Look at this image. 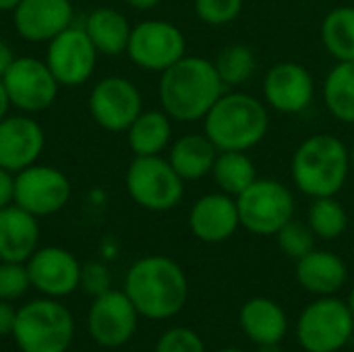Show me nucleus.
<instances>
[{
  "mask_svg": "<svg viewBox=\"0 0 354 352\" xmlns=\"http://www.w3.org/2000/svg\"><path fill=\"white\" fill-rule=\"evenodd\" d=\"M263 102L280 114H301L315 98V79L307 66L284 60L268 68L263 77Z\"/></svg>",
  "mask_w": 354,
  "mask_h": 352,
  "instance_id": "nucleus-14",
  "label": "nucleus"
},
{
  "mask_svg": "<svg viewBox=\"0 0 354 352\" xmlns=\"http://www.w3.org/2000/svg\"><path fill=\"white\" fill-rule=\"evenodd\" d=\"M172 118L164 110L141 112L127 129L129 147L135 156H160L172 139Z\"/></svg>",
  "mask_w": 354,
  "mask_h": 352,
  "instance_id": "nucleus-25",
  "label": "nucleus"
},
{
  "mask_svg": "<svg viewBox=\"0 0 354 352\" xmlns=\"http://www.w3.org/2000/svg\"><path fill=\"white\" fill-rule=\"evenodd\" d=\"M131 199L149 212H168L185 195V180L162 156H135L127 170Z\"/></svg>",
  "mask_w": 354,
  "mask_h": 352,
  "instance_id": "nucleus-8",
  "label": "nucleus"
},
{
  "mask_svg": "<svg viewBox=\"0 0 354 352\" xmlns=\"http://www.w3.org/2000/svg\"><path fill=\"white\" fill-rule=\"evenodd\" d=\"M31 288V278L27 263L0 261V299L2 301H19Z\"/></svg>",
  "mask_w": 354,
  "mask_h": 352,
  "instance_id": "nucleus-33",
  "label": "nucleus"
},
{
  "mask_svg": "<svg viewBox=\"0 0 354 352\" xmlns=\"http://www.w3.org/2000/svg\"><path fill=\"white\" fill-rule=\"evenodd\" d=\"M351 170V147L332 133H315L303 139L290 162L295 187L311 199L338 195Z\"/></svg>",
  "mask_w": 354,
  "mask_h": 352,
  "instance_id": "nucleus-3",
  "label": "nucleus"
},
{
  "mask_svg": "<svg viewBox=\"0 0 354 352\" xmlns=\"http://www.w3.org/2000/svg\"><path fill=\"white\" fill-rule=\"evenodd\" d=\"M27 270L31 286L50 299L73 295L81 282V263L73 253L60 247L37 249L27 259Z\"/></svg>",
  "mask_w": 354,
  "mask_h": 352,
  "instance_id": "nucleus-16",
  "label": "nucleus"
},
{
  "mask_svg": "<svg viewBox=\"0 0 354 352\" xmlns=\"http://www.w3.org/2000/svg\"><path fill=\"white\" fill-rule=\"evenodd\" d=\"M122 290L141 317L164 322L178 315L187 305L189 280L174 259L149 255L129 268Z\"/></svg>",
  "mask_w": 354,
  "mask_h": 352,
  "instance_id": "nucleus-1",
  "label": "nucleus"
},
{
  "mask_svg": "<svg viewBox=\"0 0 354 352\" xmlns=\"http://www.w3.org/2000/svg\"><path fill=\"white\" fill-rule=\"evenodd\" d=\"M274 237L278 241L280 251L286 257H290V259L305 257L309 251L315 249V241H317V237L313 234L311 226L307 222H299L295 218L290 222H286Z\"/></svg>",
  "mask_w": 354,
  "mask_h": 352,
  "instance_id": "nucleus-31",
  "label": "nucleus"
},
{
  "mask_svg": "<svg viewBox=\"0 0 354 352\" xmlns=\"http://www.w3.org/2000/svg\"><path fill=\"white\" fill-rule=\"evenodd\" d=\"M41 127L27 116H4L0 120V166L10 172L35 164L44 149Z\"/></svg>",
  "mask_w": 354,
  "mask_h": 352,
  "instance_id": "nucleus-18",
  "label": "nucleus"
},
{
  "mask_svg": "<svg viewBox=\"0 0 354 352\" xmlns=\"http://www.w3.org/2000/svg\"><path fill=\"white\" fill-rule=\"evenodd\" d=\"M322 44L336 62H354V6H336L322 21Z\"/></svg>",
  "mask_w": 354,
  "mask_h": 352,
  "instance_id": "nucleus-27",
  "label": "nucleus"
},
{
  "mask_svg": "<svg viewBox=\"0 0 354 352\" xmlns=\"http://www.w3.org/2000/svg\"><path fill=\"white\" fill-rule=\"evenodd\" d=\"M328 112L342 124H354V62H336L324 81Z\"/></svg>",
  "mask_w": 354,
  "mask_h": 352,
  "instance_id": "nucleus-26",
  "label": "nucleus"
},
{
  "mask_svg": "<svg viewBox=\"0 0 354 352\" xmlns=\"http://www.w3.org/2000/svg\"><path fill=\"white\" fill-rule=\"evenodd\" d=\"M85 31L100 54L118 56L127 52L133 27L122 12L114 8H97L87 17Z\"/></svg>",
  "mask_w": 354,
  "mask_h": 352,
  "instance_id": "nucleus-24",
  "label": "nucleus"
},
{
  "mask_svg": "<svg viewBox=\"0 0 354 352\" xmlns=\"http://www.w3.org/2000/svg\"><path fill=\"white\" fill-rule=\"evenodd\" d=\"M89 112L102 129L120 133L143 112V100L133 81L124 77H106L91 89Z\"/></svg>",
  "mask_w": 354,
  "mask_h": 352,
  "instance_id": "nucleus-13",
  "label": "nucleus"
},
{
  "mask_svg": "<svg viewBox=\"0 0 354 352\" xmlns=\"http://www.w3.org/2000/svg\"><path fill=\"white\" fill-rule=\"evenodd\" d=\"M79 286L89 295V297H100L110 290V272L104 263L91 261L81 266V282Z\"/></svg>",
  "mask_w": 354,
  "mask_h": 352,
  "instance_id": "nucleus-35",
  "label": "nucleus"
},
{
  "mask_svg": "<svg viewBox=\"0 0 354 352\" xmlns=\"http://www.w3.org/2000/svg\"><path fill=\"white\" fill-rule=\"evenodd\" d=\"M68 197L71 183L58 168L31 164L15 174V203L35 218L56 214Z\"/></svg>",
  "mask_w": 354,
  "mask_h": 352,
  "instance_id": "nucleus-12",
  "label": "nucleus"
},
{
  "mask_svg": "<svg viewBox=\"0 0 354 352\" xmlns=\"http://www.w3.org/2000/svg\"><path fill=\"white\" fill-rule=\"evenodd\" d=\"M257 352H282V351H280V344H263V346H257Z\"/></svg>",
  "mask_w": 354,
  "mask_h": 352,
  "instance_id": "nucleus-42",
  "label": "nucleus"
},
{
  "mask_svg": "<svg viewBox=\"0 0 354 352\" xmlns=\"http://www.w3.org/2000/svg\"><path fill=\"white\" fill-rule=\"evenodd\" d=\"M97 54L85 29L68 27L50 39L46 62L60 85L75 87L91 77Z\"/></svg>",
  "mask_w": 354,
  "mask_h": 352,
  "instance_id": "nucleus-15",
  "label": "nucleus"
},
{
  "mask_svg": "<svg viewBox=\"0 0 354 352\" xmlns=\"http://www.w3.org/2000/svg\"><path fill=\"white\" fill-rule=\"evenodd\" d=\"M8 106H10V100H8V95H6L4 83H2V79H0V120L6 116V112H8Z\"/></svg>",
  "mask_w": 354,
  "mask_h": 352,
  "instance_id": "nucleus-40",
  "label": "nucleus"
},
{
  "mask_svg": "<svg viewBox=\"0 0 354 352\" xmlns=\"http://www.w3.org/2000/svg\"><path fill=\"white\" fill-rule=\"evenodd\" d=\"M214 66L224 87H239L255 75L257 58L247 44H230L218 52V56L214 58Z\"/></svg>",
  "mask_w": 354,
  "mask_h": 352,
  "instance_id": "nucleus-29",
  "label": "nucleus"
},
{
  "mask_svg": "<svg viewBox=\"0 0 354 352\" xmlns=\"http://www.w3.org/2000/svg\"><path fill=\"white\" fill-rule=\"evenodd\" d=\"M39 226L33 214L17 203L0 210V261L27 263L37 251Z\"/></svg>",
  "mask_w": 354,
  "mask_h": 352,
  "instance_id": "nucleus-21",
  "label": "nucleus"
},
{
  "mask_svg": "<svg viewBox=\"0 0 354 352\" xmlns=\"http://www.w3.org/2000/svg\"><path fill=\"white\" fill-rule=\"evenodd\" d=\"M218 352H245V351H241V349H222V351H218Z\"/></svg>",
  "mask_w": 354,
  "mask_h": 352,
  "instance_id": "nucleus-45",
  "label": "nucleus"
},
{
  "mask_svg": "<svg viewBox=\"0 0 354 352\" xmlns=\"http://www.w3.org/2000/svg\"><path fill=\"white\" fill-rule=\"evenodd\" d=\"M218 147L205 133H189L170 145L168 162L183 180H199L212 174Z\"/></svg>",
  "mask_w": 354,
  "mask_h": 352,
  "instance_id": "nucleus-23",
  "label": "nucleus"
},
{
  "mask_svg": "<svg viewBox=\"0 0 354 352\" xmlns=\"http://www.w3.org/2000/svg\"><path fill=\"white\" fill-rule=\"evenodd\" d=\"M189 228L201 243H224L241 228L236 199L228 193H207L199 197L189 212Z\"/></svg>",
  "mask_w": 354,
  "mask_h": 352,
  "instance_id": "nucleus-17",
  "label": "nucleus"
},
{
  "mask_svg": "<svg viewBox=\"0 0 354 352\" xmlns=\"http://www.w3.org/2000/svg\"><path fill=\"white\" fill-rule=\"evenodd\" d=\"M71 23V0H21L15 6V27L29 41H50Z\"/></svg>",
  "mask_w": 354,
  "mask_h": 352,
  "instance_id": "nucleus-19",
  "label": "nucleus"
},
{
  "mask_svg": "<svg viewBox=\"0 0 354 352\" xmlns=\"http://www.w3.org/2000/svg\"><path fill=\"white\" fill-rule=\"evenodd\" d=\"M2 83L10 104L27 112L46 110L56 100L60 85L48 62L29 56L15 58L2 75Z\"/></svg>",
  "mask_w": 354,
  "mask_h": 352,
  "instance_id": "nucleus-11",
  "label": "nucleus"
},
{
  "mask_svg": "<svg viewBox=\"0 0 354 352\" xmlns=\"http://www.w3.org/2000/svg\"><path fill=\"white\" fill-rule=\"evenodd\" d=\"M153 352H205V344L189 328H170L160 336Z\"/></svg>",
  "mask_w": 354,
  "mask_h": 352,
  "instance_id": "nucleus-34",
  "label": "nucleus"
},
{
  "mask_svg": "<svg viewBox=\"0 0 354 352\" xmlns=\"http://www.w3.org/2000/svg\"><path fill=\"white\" fill-rule=\"evenodd\" d=\"M351 166H353V170H354V143H353V147H351Z\"/></svg>",
  "mask_w": 354,
  "mask_h": 352,
  "instance_id": "nucleus-44",
  "label": "nucleus"
},
{
  "mask_svg": "<svg viewBox=\"0 0 354 352\" xmlns=\"http://www.w3.org/2000/svg\"><path fill=\"white\" fill-rule=\"evenodd\" d=\"M15 203V172L0 166V210Z\"/></svg>",
  "mask_w": 354,
  "mask_h": 352,
  "instance_id": "nucleus-36",
  "label": "nucleus"
},
{
  "mask_svg": "<svg viewBox=\"0 0 354 352\" xmlns=\"http://www.w3.org/2000/svg\"><path fill=\"white\" fill-rule=\"evenodd\" d=\"M245 0H195V15L201 23L222 27L239 19Z\"/></svg>",
  "mask_w": 354,
  "mask_h": 352,
  "instance_id": "nucleus-32",
  "label": "nucleus"
},
{
  "mask_svg": "<svg viewBox=\"0 0 354 352\" xmlns=\"http://www.w3.org/2000/svg\"><path fill=\"white\" fill-rule=\"evenodd\" d=\"M346 305H348V311H351V315H353L354 319V286L353 290H351V295H348V299H346Z\"/></svg>",
  "mask_w": 354,
  "mask_h": 352,
  "instance_id": "nucleus-43",
  "label": "nucleus"
},
{
  "mask_svg": "<svg viewBox=\"0 0 354 352\" xmlns=\"http://www.w3.org/2000/svg\"><path fill=\"white\" fill-rule=\"evenodd\" d=\"M10 336L21 352H66L75 338V319L58 299H35L17 309Z\"/></svg>",
  "mask_w": 354,
  "mask_h": 352,
  "instance_id": "nucleus-5",
  "label": "nucleus"
},
{
  "mask_svg": "<svg viewBox=\"0 0 354 352\" xmlns=\"http://www.w3.org/2000/svg\"><path fill=\"white\" fill-rule=\"evenodd\" d=\"M127 54L137 66L164 73L187 54V39L174 23L151 19L133 27Z\"/></svg>",
  "mask_w": 354,
  "mask_h": 352,
  "instance_id": "nucleus-9",
  "label": "nucleus"
},
{
  "mask_svg": "<svg viewBox=\"0 0 354 352\" xmlns=\"http://www.w3.org/2000/svg\"><path fill=\"white\" fill-rule=\"evenodd\" d=\"M241 218V228L257 237L276 234L286 222L295 218V195L290 189L274 178H255L241 195L234 197Z\"/></svg>",
  "mask_w": 354,
  "mask_h": 352,
  "instance_id": "nucleus-7",
  "label": "nucleus"
},
{
  "mask_svg": "<svg viewBox=\"0 0 354 352\" xmlns=\"http://www.w3.org/2000/svg\"><path fill=\"white\" fill-rule=\"evenodd\" d=\"M12 60H15V56H12L10 46H8L6 41L0 39V79H2V75L8 71V66L12 64Z\"/></svg>",
  "mask_w": 354,
  "mask_h": 352,
  "instance_id": "nucleus-38",
  "label": "nucleus"
},
{
  "mask_svg": "<svg viewBox=\"0 0 354 352\" xmlns=\"http://www.w3.org/2000/svg\"><path fill=\"white\" fill-rule=\"evenodd\" d=\"M15 319H17V309L10 305V301H2L0 299V336L12 334Z\"/></svg>",
  "mask_w": 354,
  "mask_h": 352,
  "instance_id": "nucleus-37",
  "label": "nucleus"
},
{
  "mask_svg": "<svg viewBox=\"0 0 354 352\" xmlns=\"http://www.w3.org/2000/svg\"><path fill=\"white\" fill-rule=\"evenodd\" d=\"M133 8H137V10H149V8H153V6H158L162 0H127Z\"/></svg>",
  "mask_w": 354,
  "mask_h": 352,
  "instance_id": "nucleus-39",
  "label": "nucleus"
},
{
  "mask_svg": "<svg viewBox=\"0 0 354 352\" xmlns=\"http://www.w3.org/2000/svg\"><path fill=\"white\" fill-rule=\"evenodd\" d=\"M139 313L124 290L110 288L91 301L87 313V332L104 349H120L137 332Z\"/></svg>",
  "mask_w": 354,
  "mask_h": 352,
  "instance_id": "nucleus-10",
  "label": "nucleus"
},
{
  "mask_svg": "<svg viewBox=\"0 0 354 352\" xmlns=\"http://www.w3.org/2000/svg\"><path fill=\"white\" fill-rule=\"evenodd\" d=\"M212 176L222 193L236 197L255 183L257 168L247 151H218Z\"/></svg>",
  "mask_w": 354,
  "mask_h": 352,
  "instance_id": "nucleus-28",
  "label": "nucleus"
},
{
  "mask_svg": "<svg viewBox=\"0 0 354 352\" xmlns=\"http://www.w3.org/2000/svg\"><path fill=\"white\" fill-rule=\"evenodd\" d=\"M21 0H0V10H15Z\"/></svg>",
  "mask_w": 354,
  "mask_h": 352,
  "instance_id": "nucleus-41",
  "label": "nucleus"
},
{
  "mask_svg": "<svg viewBox=\"0 0 354 352\" xmlns=\"http://www.w3.org/2000/svg\"><path fill=\"white\" fill-rule=\"evenodd\" d=\"M307 224L311 226L313 234L322 241H334L344 234L348 226V214L344 205L334 197H317L311 201Z\"/></svg>",
  "mask_w": 354,
  "mask_h": 352,
  "instance_id": "nucleus-30",
  "label": "nucleus"
},
{
  "mask_svg": "<svg viewBox=\"0 0 354 352\" xmlns=\"http://www.w3.org/2000/svg\"><path fill=\"white\" fill-rule=\"evenodd\" d=\"M270 131V108L245 91H224L203 118V133L220 151H249Z\"/></svg>",
  "mask_w": 354,
  "mask_h": 352,
  "instance_id": "nucleus-4",
  "label": "nucleus"
},
{
  "mask_svg": "<svg viewBox=\"0 0 354 352\" xmlns=\"http://www.w3.org/2000/svg\"><path fill=\"white\" fill-rule=\"evenodd\" d=\"M239 326L255 346L280 344L288 334V317L284 309L266 297L249 299L241 307Z\"/></svg>",
  "mask_w": 354,
  "mask_h": 352,
  "instance_id": "nucleus-22",
  "label": "nucleus"
},
{
  "mask_svg": "<svg viewBox=\"0 0 354 352\" xmlns=\"http://www.w3.org/2000/svg\"><path fill=\"white\" fill-rule=\"evenodd\" d=\"M295 276L307 293L315 297H334L346 284L348 268L340 255L313 249L305 257L297 259Z\"/></svg>",
  "mask_w": 354,
  "mask_h": 352,
  "instance_id": "nucleus-20",
  "label": "nucleus"
},
{
  "mask_svg": "<svg viewBox=\"0 0 354 352\" xmlns=\"http://www.w3.org/2000/svg\"><path fill=\"white\" fill-rule=\"evenodd\" d=\"M158 93L162 110L172 120L197 122L224 93V83L214 60L185 54L162 73Z\"/></svg>",
  "mask_w": 354,
  "mask_h": 352,
  "instance_id": "nucleus-2",
  "label": "nucleus"
},
{
  "mask_svg": "<svg viewBox=\"0 0 354 352\" xmlns=\"http://www.w3.org/2000/svg\"><path fill=\"white\" fill-rule=\"evenodd\" d=\"M354 334V319L346 301L317 297L297 319V340L305 352L342 351Z\"/></svg>",
  "mask_w": 354,
  "mask_h": 352,
  "instance_id": "nucleus-6",
  "label": "nucleus"
}]
</instances>
